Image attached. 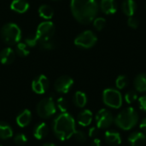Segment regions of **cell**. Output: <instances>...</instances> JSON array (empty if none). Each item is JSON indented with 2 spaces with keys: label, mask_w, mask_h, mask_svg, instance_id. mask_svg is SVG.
<instances>
[{
  "label": "cell",
  "mask_w": 146,
  "mask_h": 146,
  "mask_svg": "<svg viewBox=\"0 0 146 146\" xmlns=\"http://www.w3.org/2000/svg\"><path fill=\"white\" fill-rule=\"evenodd\" d=\"M48 132H49V129H48L47 125L42 122V123L38 124L35 127L33 130V135L37 139H42L48 134Z\"/></svg>",
  "instance_id": "cell-20"
},
{
  "label": "cell",
  "mask_w": 146,
  "mask_h": 146,
  "mask_svg": "<svg viewBox=\"0 0 146 146\" xmlns=\"http://www.w3.org/2000/svg\"><path fill=\"white\" fill-rule=\"evenodd\" d=\"M54 33H55L54 24L51 21H44L38 25L35 36L39 41L41 39L52 38Z\"/></svg>",
  "instance_id": "cell-9"
},
{
  "label": "cell",
  "mask_w": 146,
  "mask_h": 146,
  "mask_svg": "<svg viewBox=\"0 0 146 146\" xmlns=\"http://www.w3.org/2000/svg\"><path fill=\"white\" fill-rule=\"evenodd\" d=\"M139 104L142 110L146 111V96H143L139 98Z\"/></svg>",
  "instance_id": "cell-35"
},
{
  "label": "cell",
  "mask_w": 146,
  "mask_h": 146,
  "mask_svg": "<svg viewBox=\"0 0 146 146\" xmlns=\"http://www.w3.org/2000/svg\"><path fill=\"white\" fill-rule=\"evenodd\" d=\"M1 37L4 43L12 45L20 41L21 38V31L16 24L7 23L2 27Z\"/></svg>",
  "instance_id": "cell-4"
},
{
  "label": "cell",
  "mask_w": 146,
  "mask_h": 146,
  "mask_svg": "<svg viewBox=\"0 0 146 146\" xmlns=\"http://www.w3.org/2000/svg\"><path fill=\"white\" fill-rule=\"evenodd\" d=\"M127 24L130 27L132 28H137L139 25V20L137 18H135L134 16H129L128 20H127Z\"/></svg>",
  "instance_id": "cell-33"
},
{
  "label": "cell",
  "mask_w": 146,
  "mask_h": 146,
  "mask_svg": "<svg viewBox=\"0 0 146 146\" xmlns=\"http://www.w3.org/2000/svg\"><path fill=\"white\" fill-rule=\"evenodd\" d=\"M121 8H122V11L126 15L133 16L137 9V4L133 0H124Z\"/></svg>",
  "instance_id": "cell-18"
},
{
  "label": "cell",
  "mask_w": 146,
  "mask_h": 146,
  "mask_svg": "<svg viewBox=\"0 0 146 146\" xmlns=\"http://www.w3.org/2000/svg\"><path fill=\"white\" fill-rule=\"evenodd\" d=\"M105 24H106V21L103 17H98L93 20V26L98 31H101L104 27Z\"/></svg>",
  "instance_id": "cell-27"
},
{
  "label": "cell",
  "mask_w": 146,
  "mask_h": 146,
  "mask_svg": "<svg viewBox=\"0 0 146 146\" xmlns=\"http://www.w3.org/2000/svg\"><path fill=\"white\" fill-rule=\"evenodd\" d=\"M56 112V105L51 98H44L37 105V113L41 118H50V116L55 115Z\"/></svg>",
  "instance_id": "cell-6"
},
{
  "label": "cell",
  "mask_w": 146,
  "mask_h": 146,
  "mask_svg": "<svg viewBox=\"0 0 146 146\" xmlns=\"http://www.w3.org/2000/svg\"><path fill=\"white\" fill-rule=\"evenodd\" d=\"M73 136L80 143H83V142H85L86 140V136L85 133L82 132V131H76L75 130V132L74 133Z\"/></svg>",
  "instance_id": "cell-32"
},
{
  "label": "cell",
  "mask_w": 146,
  "mask_h": 146,
  "mask_svg": "<svg viewBox=\"0 0 146 146\" xmlns=\"http://www.w3.org/2000/svg\"><path fill=\"white\" fill-rule=\"evenodd\" d=\"M14 141L17 145H23L27 143V138L26 137V135H24L22 133H18L15 136Z\"/></svg>",
  "instance_id": "cell-31"
},
{
  "label": "cell",
  "mask_w": 146,
  "mask_h": 146,
  "mask_svg": "<svg viewBox=\"0 0 146 146\" xmlns=\"http://www.w3.org/2000/svg\"><path fill=\"white\" fill-rule=\"evenodd\" d=\"M38 14L41 17H43L44 19H46V20H50L52 18L53 16V9L50 6L47 5V4H44V5H41L38 9Z\"/></svg>",
  "instance_id": "cell-23"
},
{
  "label": "cell",
  "mask_w": 146,
  "mask_h": 146,
  "mask_svg": "<svg viewBox=\"0 0 146 146\" xmlns=\"http://www.w3.org/2000/svg\"><path fill=\"white\" fill-rule=\"evenodd\" d=\"M31 119H32V114H31L30 110H24L16 117V123H17V125L19 127H27L30 123Z\"/></svg>",
  "instance_id": "cell-15"
},
{
  "label": "cell",
  "mask_w": 146,
  "mask_h": 146,
  "mask_svg": "<svg viewBox=\"0 0 146 146\" xmlns=\"http://www.w3.org/2000/svg\"><path fill=\"white\" fill-rule=\"evenodd\" d=\"M104 103L113 109H119L122 104V97L119 91L115 89H106L103 93Z\"/></svg>",
  "instance_id": "cell-5"
},
{
  "label": "cell",
  "mask_w": 146,
  "mask_h": 146,
  "mask_svg": "<svg viewBox=\"0 0 146 146\" xmlns=\"http://www.w3.org/2000/svg\"><path fill=\"white\" fill-rule=\"evenodd\" d=\"M15 57V52L14 51L13 49L9 47L4 48L0 52V62L3 64H5V65L11 64L14 62Z\"/></svg>",
  "instance_id": "cell-12"
},
{
  "label": "cell",
  "mask_w": 146,
  "mask_h": 146,
  "mask_svg": "<svg viewBox=\"0 0 146 146\" xmlns=\"http://www.w3.org/2000/svg\"><path fill=\"white\" fill-rule=\"evenodd\" d=\"M139 121V115L136 110L132 108H127L122 110L115 118V125L122 130H130L134 127Z\"/></svg>",
  "instance_id": "cell-3"
},
{
  "label": "cell",
  "mask_w": 146,
  "mask_h": 146,
  "mask_svg": "<svg viewBox=\"0 0 146 146\" xmlns=\"http://www.w3.org/2000/svg\"><path fill=\"white\" fill-rule=\"evenodd\" d=\"M71 10L79 22L88 24L95 19L98 6L96 0H71Z\"/></svg>",
  "instance_id": "cell-1"
},
{
  "label": "cell",
  "mask_w": 146,
  "mask_h": 146,
  "mask_svg": "<svg viewBox=\"0 0 146 146\" xmlns=\"http://www.w3.org/2000/svg\"><path fill=\"white\" fill-rule=\"evenodd\" d=\"M98 127H92L89 130V136L92 138L96 137L98 135Z\"/></svg>",
  "instance_id": "cell-36"
},
{
  "label": "cell",
  "mask_w": 146,
  "mask_h": 146,
  "mask_svg": "<svg viewBox=\"0 0 146 146\" xmlns=\"http://www.w3.org/2000/svg\"><path fill=\"white\" fill-rule=\"evenodd\" d=\"M100 8L106 15H112L117 11V4L115 0H101Z\"/></svg>",
  "instance_id": "cell-14"
},
{
  "label": "cell",
  "mask_w": 146,
  "mask_h": 146,
  "mask_svg": "<svg viewBox=\"0 0 146 146\" xmlns=\"http://www.w3.org/2000/svg\"><path fill=\"white\" fill-rule=\"evenodd\" d=\"M128 142L132 146H143L146 142V135L140 132L133 133L128 136Z\"/></svg>",
  "instance_id": "cell-13"
},
{
  "label": "cell",
  "mask_w": 146,
  "mask_h": 146,
  "mask_svg": "<svg viewBox=\"0 0 146 146\" xmlns=\"http://www.w3.org/2000/svg\"><path fill=\"white\" fill-rule=\"evenodd\" d=\"M137 99H138V95H137L136 92H134V91H129L125 95V100L128 104L134 103Z\"/></svg>",
  "instance_id": "cell-28"
},
{
  "label": "cell",
  "mask_w": 146,
  "mask_h": 146,
  "mask_svg": "<svg viewBox=\"0 0 146 146\" xmlns=\"http://www.w3.org/2000/svg\"><path fill=\"white\" fill-rule=\"evenodd\" d=\"M43 146H56V145H54V144H52V143H45V144H44Z\"/></svg>",
  "instance_id": "cell-39"
},
{
  "label": "cell",
  "mask_w": 146,
  "mask_h": 146,
  "mask_svg": "<svg viewBox=\"0 0 146 146\" xmlns=\"http://www.w3.org/2000/svg\"><path fill=\"white\" fill-rule=\"evenodd\" d=\"M53 132L56 138L62 141L70 139L75 132L74 118L68 113L59 115L54 121Z\"/></svg>",
  "instance_id": "cell-2"
},
{
  "label": "cell",
  "mask_w": 146,
  "mask_h": 146,
  "mask_svg": "<svg viewBox=\"0 0 146 146\" xmlns=\"http://www.w3.org/2000/svg\"><path fill=\"white\" fill-rule=\"evenodd\" d=\"M114 121L111 112L106 109L100 110L96 115V123L98 128H108Z\"/></svg>",
  "instance_id": "cell-8"
},
{
  "label": "cell",
  "mask_w": 146,
  "mask_h": 146,
  "mask_svg": "<svg viewBox=\"0 0 146 146\" xmlns=\"http://www.w3.org/2000/svg\"><path fill=\"white\" fill-rule=\"evenodd\" d=\"M11 9H13L14 11L17 12V13H25L28 8H29V4L26 0H14L11 3Z\"/></svg>",
  "instance_id": "cell-19"
},
{
  "label": "cell",
  "mask_w": 146,
  "mask_h": 146,
  "mask_svg": "<svg viewBox=\"0 0 146 146\" xmlns=\"http://www.w3.org/2000/svg\"><path fill=\"white\" fill-rule=\"evenodd\" d=\"M105 139L110 145H119L121 143L120 133L115 131H107L105 133Z\"/></svg>",
  "instance_id": "cell-17"
},
{
  "label": "cell",
  "mask_w": 146,
  "mask_h": 146,
  "mask_svg": "<svg viewBox=\"0 0 146 146\" xmlns=\"http://www.w3.org/2000/svg\"><path fill=\"white\" fill-rule=\"evenodd\" d=\"M38 44H39L40 47H41L43 50H53V49H55L56 46V41H55L52 38L41 39V40L38 41Z\"/></svg>",
  "instance_id": "cell-25"
},
{
  "label": "cell",
  "mask_w": 146,
  "mask_h": 146,
  "mask_svg": "<svg viewBox=\"0 0 146 146\" xmlns=\"http://www.w3.org/2000/svg\"><path fill=\"white\" fill-rule=\"evenodd\" d=\"M134 87L139 92H146V74H140L134 80Z\"/></svg>",
  "instance_id": "cell-21"
},
{
  "label": "cell",
  "mask_w": 146,
  "mask_h": 146,
  "mask_svg": "<svg viewBox=\"0 0 146 146\" xmlns=\"http://www.w3.org/2000/svg\"><path fill=\"white\" fill-rule=\"evenodd\" d=\"M97 40L98 38H97V36L94 34V33L88 30L80 33L74 39V44L79 47L89 49L96 44Z\"/></svg>",
  "instance_id": "cell-7"
},
{
  "label": "cell",
  "mask_w": 146,
  "mask_h": 146,
  "mask_svg": "<svg viewBox=\"0 0 146 146\" xmlns=\"http://www.w3.org/2000/svg\"><path fill=\"white\" fill-rule=\"evenodd\" d=\"M0 146H2V145H0Z\"/></svg>",
  "instance_id": "cell-41"
},
{
  "label": "cell",
  "mask_w": 146,
  "mask_h": 146,
  "mask_svg": "<svg viewBox=\"0 0 146 146\" xmlns=\"http://www.w3.org/2000/svg\"><path fill=\"white\" fill-rule=\"evenodd\" d=\"M78 122L82 127H87L91 124L92 120V113L89 110H85L81 111L78 117H77Z\"/></svg>",
  "instance_id": "cell-16"
},
{
  "label": "cell",
  "mask_w": 146,
  "mask_h": 146,
  "mask_svg": "<svg viewBox=\"0 0 146 146\" xmlns=\"http://www.w3.org/2000/svg\"><path fill=\"white\" fill-rule=\"evenodd\" d=\"M28 45L24 43H19L16 46V53L21 56H27L29 55Z\"/></svg>",
  "instance_id": "cell-26"
},
{
  "label": "cell",
  "mask_w": 146,
  "mask_h": 146,
  "mask_svg": "<svg viewBox=\"0 0 146 146\" xmlns=\"http://www.w3.org/2000/svg\"><path fill=\"white\" fill-rule=\"evenodd\" d=\"M56 104H57V107L58 109L60 110L61 112L62 113H66L67 110H68V103L67 101L63 98H58L57 102H56Z\"/></svg>",
  "instance_id": "cell-30"
},
{
  "label": "cell",
  "mask_w": 146,
  "mask_h": 146,
  "mask_svg": "<svg viewBox=\"0 0 146 146\" xmlns=\"http://www.w3.org/2000/svg\"><path fill=\"white\" fill-rule=\"evenodd\" d=\"M115 85L118 89H123L127 85V78L124 75H120L115 80Z\"/></svg>",
  "instance_id": "cell-29"
},
{
  "label": "cell",
  "mask_w": 146,
  "mask_h": 146,
  "mask_svg": "<svg viewBox=\"0 0 146 146\" xmlns=\"http://www.w3.org/2000/svg\"><path fill=\"white\" fill-rule=\"evenodd\" d=\"M38 43V38H36V36H33V37H29V38H26V44H27L29 47L35 46Z\"/></svg>",
  "instance_id": "cell-34"
},
{
  "label": "cell",
  "mask_w": 146,
  "mask_h": 146,
  "mask_svg": "<svg viewBox=\"0 0 146 146\" xmlns=\"http://www.w3.org/2000/svg\"><path fill=\"white\" fill-rule=\"evenodd\" d=\"M54 1H58V0H54Z\"/></svg>",
  "instance_id": "cell-40"
},
{
  "label": "cell",
  "mask_w": 146,
  "mask_h": 146,
  "mask_svg": "<svg viewBox=\"0 0 146 146\" xmlns=\"http://www.w3.org/2000/svg\"><path fill=\"white\" fill-rule=\"evenodd\" d=\"M74 102L75 105L79 108H83L87 102L86 95L82 92H77L74 97Z\"/></svg>",
  "instance_id": "cell-24"
},
{
  "label": "cell",
  "mask_w": 146,
  "mask_h": 146,
  "mask_svg": "<svg viewBox=\"0 0 146 146\" xmlns=\"http://www.w3.org/2000/svg\"><path fill=\"white\" fill-rule=\"evenodd\" d=\"M74 84V80L71 77L63 75L59 77L55 82V89L57 92L67 93L71 89Z\"/></svg>",
  "instance_id": "cell-10"
},
{
  "label": "cell",
  "mask_w": 146,
  "mask_h": 146,
  "mask_svg": "<svg viewBox=\"0 0 146 146\" xmlns=\"http://www.w3.org/2000/svg\"><path fill=\"white\" fill-rule=\"evenodd\" d=\"M13 136V131L11 127L5 122L0 121V139H7Z\"/></svg>",
  "instance_id": "cell-22"
},
{
  "label": "cell",
  "mask_w": 146,
  "mask_h": 146,
  "mask_svg": "<svg viewBox=\"0 0 146 146\" xmlns=\"http://www.w3.org/2000/svg\"><path fill=\"white\" fill-rule=\"evenodd\" d=\"M92 146H101V141L98 139H93V141L92 142Z\"/></svg>",
  "instance_id": "cell-38"
},
{
  "label": "cell",
  "mask_w": 146,
  "mask_h": 146,
  "mask_svg": "<svg viewBox=\"0 0 146 146\" xmlns=\"http://www.w3.org/2000/svg\"><path fill=\"white\" fill-rule=\"evenodd\" d=\"M49 87L48 79L44 75H39L33 80L32 83V89L38 94H43L46 92Z\"/></svg>",
  "instance_id": "cell-11"
},
{
  "label": "cell",
  "mask_w": 146,
  "mask_h": 146,
  "mask_svg": "<svg viewBox=\"0 0 146 146\" xmlns=\"http://www.w3.org/2000/svg\"><path fill=\"white\" fill-rule=\"evenodd\" d=\"M139 127H140L141 130H143V132L145 133V134L146 135V117L145 119H143L142 121L140 122Z\"/></svg>",
  "instance_id": "cell-37"
}]
</instances>
